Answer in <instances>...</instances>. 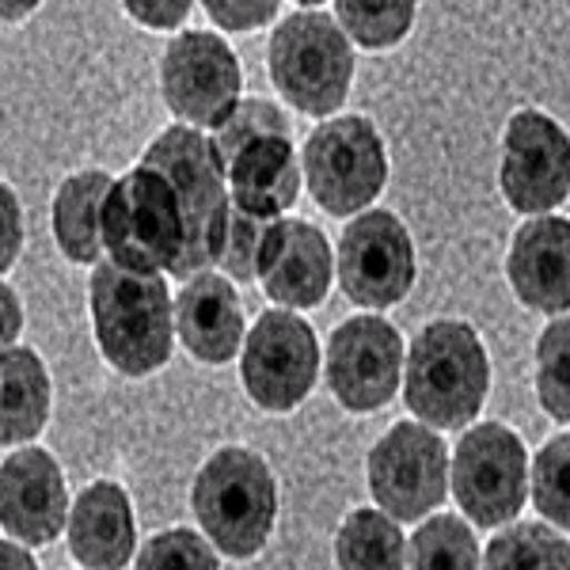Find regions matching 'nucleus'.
<instances>
[{"instance_id": "obj_1", "label": "nucleus", "mask_w": 570, "mask_h": 570, "mask_svg": "<svg viewBox=\"0 0 570 570\" xmlns=\"http://www.w3.org/2000/svg\"><path fill=\"white\" fill-rule=\"evenodd\" d=\"M88 312L104 362L122 376H149L176 351V305L164 274L96 263L88 282Z\"/></svg>"}, {"instance_id": "obj_2", "label": "nucleus", "mask_w": 570, "mask_h": 570, "mask_svg": "<svg viewBox=\"0 0 570 570\" xmlns=\"http://www.w3.org/2000/svg\"><path fill=\"white\" fill-rule=\"evenodd\" d=\"M403 403L434 430H461L483 411L491 357L468 320H430L403 362Z\"/></svg>"}, {"instance_id": "obj_3", "label": "nucleus", "mask_w": 570, "mask_h": 570, "mask_svg": "<svg viewBox=\"0 0 570 570\" xmlns=\"http://www.w3.org/2000/svg\"><path fill=\"white\" fill-rule=\"evenodd\" d=\"M190 505L209 544L228 559H252L278 521V480L255 449L225 445L198 468Z\"/></svg>"}, {"instance_id": "obj_4", "label": "nucleus", "mask_w": 570, "mask_h": 570, "mask_svg": "<svg viewBox=\"0 0 570 570\" xmlns=\"http://www.w3.org/2000/svg\"><path fill=\"white\" fill-rule=\"evenodd\" d=\"M141 164L164 171V179L171 183L179 202L183 252L176 266H171V274L183 282L190 274L217 266L233 202H228L225 168L209 149V137L198 126H171L141 153Z\"/></svg>"}, {"instance_id": "obj_5", "label": "nucleus", "mask_w": 570, "mask_h": 570, "mask_svg": "<svg viewBox=\"0 0 570 570\" xmlns=\"http://www.w3.org/2000/svg\"><path fill=\"white\" fill-rule=\"evenodd\" d=\"M266 72L289 107L327 118L351 96L354 46L327 12L301 8L274 27L266 46Z\"/></svg>"}, {"instance_id": "obj_6", "label": "nucleus", "mask_w": 570, "mask_h": 570, "mask_svg": "<svg viewBox=\"0 0 570 570\" xmlns=\"http://www.w3.org/2000/svg\"><path fill=\"white\" fill-rule=\"evenodd\" d=\"M301 183L331 217H354L381 198L389 183V149L362 115H327L301 153Z\"/></svg>"}, {"instance_id": "obj_7", "label": "nucleus", "mask_w": 570, "mask_h": 570, "mask_svg": "<svg viewBox=\"0 0 570 570\" xmlns=\"http://www.w3.org/2000/svg\"><path fill=\"white\" fill-rule=\"evenodd\" d=\"M104 252L126 271L171 274L183 252V214L164 171L134 164L122 179H110L104 202Z\"/></svg>"}, {"instance_id": "obj_8", "label": "nucleus", "mask_w": 570, "mask_h": 570, "mask_svg": "<svg viewBox=\"0 0 570 570\" xmlns=\"http://www.w3.org/2000/svg\"><path fill=\"white\" fill-rule=\"evenodd\" d=\"M449 491L472 525L499 529L521 518L529 502V453L525 441L502 422H468L449 461Z\"/></svg>"}, {"instance_id": "obj_9", "label": "nucleus", "mask_w": 570, "mask_h": 570, "mask_svg": "<svg viewBox=\"0 0 570 570\" xmlns=\"http://www.w3.org/2000/svg\"><path fill=\"white\" fill-rule=\"evenodd\" d=\"M320 376V338L293 308H266L244 335L240 381L252 403L271 415H289L308 400Z\"/></svg>"}, {"instance_id": "obj_10", "label": "nucleus", "mask_w": 570, "mask_h": 570, "mask_svg": "<svg viewBox=\"0 0 570 570\" xmlns=\"http://www.w3.org/2000/svg\"><path fill=\"white\" fill-rule=\"evenodd\" d=\"M373 502L395 521H422L449 494V445L426 422H395L365 456Z\"/></svg>"}, {"instance_id": "obj_11", "label": "nucleus", "mask_w": 570, "mask_h": 570, "mask_svg": "<svg viewBox=\"0 0 570 570\" xmlns=\"http://www.w3.org/2000/svg\"><path fill=\"white\" fill-rule=\"evenodd\" d=\"M335 271L354 305L373 312L392 308L415 289V240L392 209H362L338 236Z\"/></svg>"}, {"instance_id": "obj_12", "label": "nucleus", "mask_w": 570, "mask_h": 570, "mask_svg": "<svg viewBox=\"0 0 570 570\" xmlns=\"http://www.w3.org/2000/svg\"><path fill=\"white\" fill-rule=\"evenodd\" d=\"M499 187L518 214H551L570 195L567 130L544 110H513L502 134Z\"/></svg>"}, {"instance_id": "obj_13", "label": "nucleus", "mask_w": 570, "mask_h": 570, "mask_svg": "<svg viewBox=\"0 0 570 570\" xmlns=\"http://www.w3.org/2000/svg\"><path fill=\"white\" fill-rule=\"evenodd\" d=\"M244 72L233 46L209 31H183L160 58V96L176 118L214 126L240 104Z\"/></svg>"}, {"instance_id": "obj_14", "label": "nucleus", "mask_w": 570, "mask_h": 570, "mask_svg": "<svg viewBox=\"0 0 570 570\" xmlns=\"http://www.w3.org/2000/svg\"><path fill=\"white\" fill-rule=\"evenodd\" d=\"M403 376V338L384 316H351L327 343L331 395L351 415H370L392 403Z\"/></svg>"}, {"instance_id": "obj_15", "label": "nucleus", "mask_w": 570, "mask_h": 570, "mask_svg": "<svg viewBox=\"0 0 570 570\" xmlns=\"http://www.w3.org/2000/svg\"><path fill=\"white\" fill-rule=\"evenodd\" d=\"M255 278L263 293L282 308H320L331 293L335 278V252L320 225L301 217H274L266 220L259 266Z\"/></svg>"}, {"instance_id": "obj_16", "label": "nucleus", "mask_w": 570, "mask_h": 570, "mask_svg": "<svg viewBox=\"0 0 570 570\" xmlns=\"http://www.w3.org/2000/svg\"><path fill=\"white\" fill-rule=\"evenodd\" d=\"M69 521L66 472L46 449L23 445L0 464V525L20 544L42 548L61 537Z\"/></svg>"}, {"instance_id": "obj_17", "label": "nucleus", "mask_w": 570, "mask_h": 570, "mask_svg": "<svg viewBox=\"0 0 570 570\" xmlns=\"http://www.w3.org/2000/svg\"><path fill=\"white\" fill-rule=\"evenodd\" d=\"M505 278L513 297L532 312L559 316L570 308V220L537 214L513 233L505 252Z\"/></svg>"}, {"instance_id": "obj_18", "label": "nucleus", "mask_w": 570, "mask_h": 570, "mask_svg": "<svg viewBox=\"0 0 570 570\" xmlns=\"http://www.w3.org/2000/svg\"><path fill=\"white\" fill-rule=\"evenodd\" d=\"M176 335L202 365H225L244 346V305L228 274L217 266L190 274L176 301Z\"/></svg>"}, {"instance_id": "obj_19", "label": "nucleus", "mask_w": 570, "mask_h": 570, "mask_svg": "<svg viewBox=\"0 0 570 570\" xmlns=\"http://www.w3.org/2000/svg\"><path fill=\"white\" fill-rule=\"evenodd\" d=\"M69 551L80 567L118 570L134 563L137 551V521L134 502L115 480H96L72 502L69 521Z\"/></svg>"}, {"instance_id": "obj_20", "label": "nucleus", "mask_w": 570, "mask_h": 570, "mask_svg": "<svg viewBox=\"0 0 570 570\" xmlns=\"http://www.w3.org/2000/svg\"><path fill=\"white\" fill-rule=\"evenodd\" d=\"M228 202L263 220L282 217L301 195V156L293 134H263L247 141L225 168Z\"/></svg>"}, {"instance_id": "obj_21", "label": "nucleus", "mask_w": 570, "mask_h": 570, "mask_svg": "<svg viewBox=\"0 0 570 570\" xmlns=\"http://www.w3.org/2000/svg\"><path fill=\"white\" fill-rule=\"evenodd\" d=\"M50 373L39 351H0V449L27 445L42 434L50 422Z\"/></svg>"}, {"instance_id": "obj_22", "label": "nucleus", "mask_w": 570, "mask_h": 570, "mask_svg": "<svg viewBox=\"0 0 570 570\" xmlns=\"http://www.w3.org/2000/svg\"><path fill=\"white\" fill-rule=\"evenodd\" d=\"M110 176L99 168L77 171L53 190L50 225L61 255L77 266H96L104 255V202Z\"/></svg>"}, {"instance_id": "obj_23", "label": "nucleus", "mask_w": 570, "mask_h": 570, "mask_svg": "<svg viewBox=\"0 0 570 570\" xmlns=\"http://www.w3.org/2000/svg\"><path fill=\"white\" fill-rule=\"evenodd\" d=\"M403 551L407 540L400 532V521L389 518L384 510H354L346 513V521L335 532V563L338 567H373V570H392L403 567Z\"/></svg>"}, {"instance_id": "obj_24", "label": "nucleus", "mask_w": 570, "mask_h": 570, "mask_svg": "<svg viewBox=\"0 0 570 570\" xmlns=\"http://www.w3.org/2000/svg\"><path fill=\"white\" fill-rule=\"evenodd\" d=\"M510 525V521H505ZM567 537L563 529L548 525V521H518V525L502 529L499 537L480 551V567H494V570H513V567H556L567 570L570 567V551H567Z\"/></svg>"}, {"instance_id": "obj_25", "label": "nucleus", "mask_w": 570, "mask_h": 570, "mask_svg": "<svg viewBox=\"0 0 570 570\" xmlns=\"http://www.w3.org/2000/svg\"><path fill=\"white\" fill-rule=\"evenodd\" d=\"M335 16L362 50H392L415 27L419 0H335Z\"/></svg>"}, {"instance_id": "obj_26", "label": "nucleus", "mask_w": 570, "mask_h": 570, "mask_svg": "<svg viewBox=\"0 0 570 570\" xmlns=\"http://www.w3.org/2000/svg\"><path fill=\"white\" fill-rule=\"evenodd\" d=\"M403 567L415 570H475L480 567V540L468 521L456 513H441L430 518L426 525L415 529L403 551Z\"/></svg>"}, {"instance_id": "obj_27", "label": "nucleus", "mask_w": 570, "mask_h": 570, "mask_svg": "<svg viewBox=\"0 0 570 570\" xmlns=\"http://www.w3.org/2000/svg\"><path fill=\"white\" fill-rule=\"evenodd\" d=\"M537 395L544 415L570 422V320L559 312L537 338Z\"/></svg>"}, {"instance_id": "obj_28", "label": "nucleus", "mask_w": 570, "mask_h": 570, "mask_svg": "<svg viewBox=\"0 0 570 570\" xmlns=\"http://www.w3.org/2000/svg\"><path fill=\"white\" fill-rule=\"evenodd\" d=\"M570 438L556 434L540 445V453L529 464V499L537 505V513L556 529H570Z\"/></svg>"}, {"instance_id": "obj_29", "label": "nucleus", "mask_w": 570, "mask_h": 570, "mask_svg": "<svg viewBox=\"0 0 570 570\" xmlns=\"http://www.w3.org/2000/svg\"><path fill=\"white\" fill-rule=\"evenodd\" d=\"M263 134H293V126H289V118H285V110L266 104V99H244V104H236L214 126L209 149H214L220 168H228L233 156L240 153L247 141H255V137H263Z\"/></svg>"}, {"instance_id": "obj_30", "label": "nucleus", "mask_w": 570, "mask_h": 570, "mask_svg": "<svg viewBox=\"0 0 570 570\" xmlns=\"http://www.w3.org/2000/svg\"><path fill=\"white\" fill-rule=\"evenodd\" d=\"M266 220L252 217L244 209H228V225H225V244L217 255V271L228 278L255 282V266H259V247H263Z\"/></svg>"}, {"instance_id": "obj_31", "label": "nucleus", "mask_w": 570, "mask_h": 570, "mask_svg": "<svg viewBox=\"0 0 570 570\" xmlns=\"http://www.w3.org/2000/svg\"><path fill=\"white\" fill-rule=\"evenodd\" d=\"M134 563L137 567H202V570H214L220 559L214 544L206 537L190 529H168V532H156V537L145 544L141 551H134Z\"/></svg>"}, {"instance_id": "obj_32", "label": "nucleus", "mask_w": 570, "mask_h": 570, "mask_svg": "<svg viewBox=\"0 0 570 570\" xmlns=\"http://www.w3.org/2000/svg\"><path fill=\"white\" fill-rule=\"evenodd\" d=\"M282 0H202L206 16L214 20L220 31H259V27L274 23Z\"/></svg>"}, {"instance_id": "obj_33", "label": "nucleus", "mask_w": 570, "mask_h": 570, "mask_svg": "<svg viewBox=\"0 0 570 570\" xmlns=\"http://www.w3.org/2000/svg\"><path fill=\"white\" fill-rule=\"evenodd\" d=\"M23 252V209L8 183H0V274L12 271Z\"/></svg>"}, {"instance_id": "obj_34", "label": "nucleus", "mask_w": 570, "mask_h": 570, "mask_svg": "<svg viewBox=\"0 0 570 570\" xmlns=\"http://www.w3.org/2000/svg\"><path fill=\"white\" fill-rule=\"evenodd\" d=\"M122 8L130 12V20L149 31H176L190 16L195 0H122Z\"/></svg>"}, {"instance_id": "obj_35", "label": "nucleus", "mask_w": 570, "mask_h": 570, "mask_svg": "<svg viewBox=\"0 0 570 570\" xmlns=\"http://www.w3.org/2000/svg\"><path fill=\"white\" fill-rule=\"evenodd\" d=\"M20 331H23V305H20V293H16L4 278H0V351L16 346Z\"/></svg>"}, {"instance_id": "obj_36", "label": "nucleus", "mask_w": 570, "mask_h": 570, "mask_svg": "<svg viewBox=\"0 0 570 570\" xmlns=\"http://www.w3.org/2000/svg\"><path fill=\"white\" fill-rule=\"evenodd\" d=\"M0 567H20V570H35V556L20 544H12V540H0Z\"/></svg>"}, {"instance_id": "obj_37", "label": "nucleus", "mask_w": 570, "mask_h": 570, "mask_svg": "<svg viewBox=\"0 0 570 570\" xmlns=\"http://www.w3.org/2000/svg\"><path fill=\"white\" fill-rule=\"evenodd\" d=\"M39 4H42V0H0V23H20Z\"/></svg>"}, {"instance_id": "obj_38", "label": "nucleus", "mask_w": 570, "mask_h": 570, "mask_svg": "<svg viewBox=\"0 0 570 570\" xmlns=\"http://www.w3.org/2000/svg\"><path fill=\"white\" fill-rule=\"evenodd\" d=\"M301 8H316V4H324V0H297Z\"/></svg>"}]
</instances>
